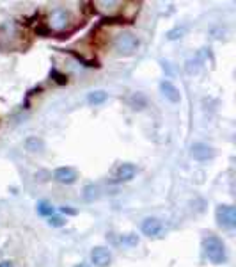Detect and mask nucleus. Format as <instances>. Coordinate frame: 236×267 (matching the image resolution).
Returning <instances> with one entry per match:
<instances>
[{"label": "nucleus", "mask_w": 236, "mask_h": 267, "mask_svg": "<svg viewBox=\"0 0 236 267\" xmlns=\"http://www.w3.org/2000/svg\"><path fill=\"white\" fill-rule=\"evenodd\" d=\"M203 249H204V255L208 258L210 262L217 264H226L227 260V253H226V246L220 239H218L217 235H208V237H204L203 240Z\"/></svg>", "instance_id": "f257e3e1"}, {"label": "nucleus", "mask_w": 236, "mask_h": 267, "mask_svg": "<svg viewBox=\"0 0 236 267\" xmlns=\"http://www.w3.org/2000/svg\"><path fill=\"white\" fill-rule=\"evenodd\" d=\"M217 223L226 230L236 228V208L233 205H218L217 207Z\"/></svg>", "instance_id": "f03ea898"}, {"label": "nucleus", "mask_w": 236, "mask_h": 267, "mask_svg": "<svg viewBox=\"0 0 236 267\" xmlns=\"http://www.w3.org/2000/svg\"><path fill=\"white\" fill-rule=\"evenodd\" d=\"M114 47L119 54H133L139 48V39L133 34H119L114 41Z\"/></svg>", "instance_id": "7ed1b4c3"}, {"label": "nucleus", "mask_w": 236, "mask_h": 267, "mask_svg": "<svg viewBox=\"0 0 236 267\" xmlns=\"http://www.w3.org/2000/svg\"><path fill=\"white\" fill-rule=\"evenodd\" d=\"M91 262L94 267H108L112 264V253L110 249L103 248V246H96L91 249Z\"/></svg>", "instance_id": "20e7f679"}, {"label": "nucleus", "mask_w": 236, "mask_h": 267, "mask_svg": "<svg viewBox=\"0 0 236 267\" xmlns=\"http://www.w3.org/2000/svg\"><path fill=\"white\" fill-rule=\"evenodd\" d=\"M190 155L195 160L204 162V160H211L215 157V150L210 145H206V143H194L192 148H190Z\"/></svg>", "instance_id": "39448f33"}, {"label": "nucleus", "mask_w": 236, "mask_h": 267, "mask_svg": "<svg viewBox=\"0 0 236 267\" xmlns=\"http://www.w3.org/2000/svg\"><path fill=\"white\" fill-rule=\"evenodd\" d=\"M77 178H79V173L70 166H62V168H57L53 171V180L62 183V185H71V183L77 182Z\"/></svg>", "instance_id": "423d86ee"}, {"label": "nucleus", "mask_w": 236, "mask_h": 267, "mask_svg": "<svg viewBox=\"0 0 236 267\" xmlns=\"http://www.w3.org/2000/svg\"><path fill=\"white\" fill-rule=\"evenodd\" d=\"M139 173L137 166L131 164V162H125L116 169V182H131Z\"/></svg>", "instance_id": "0eeeda50"}, {"label": "nucleus", "mask_w": 236, "mask_h": 267, "mask_svg": "<svg viewBox=\"0 0 236 267\" xmlns=\"http://www.w3.org/2000/svg\"><path fill=\"white\" fill-rule=\"evenodd\" d=\"M142 234L148 235V237H157V235L162 234L163 230V225L162 221L157 219V217H146V219L142 221Z\"/></svg>", "instance_id": "6e6552de"}, {"label": "nucleus", "mask_w": 236, "mask_h": 267, "mask_svg": "<svg viewBox=\"0 0 236 267\" xmlns=\"http://www.w3.org/2000/svg\"><path fill=\"white\" fill-rule=\"evenodd\" d=\"M160 91H162V94L165 96L169 102L172 103H178L181 102V93H180V89L176 88V86L172 84L171 80H163L162 84H160Z\"/></svg>", "instance_id": "1a4fd4ad"}, {"label": "nucleus", "mask_w": 236, "mask_h": 267, "mask_svg": "<svg viewBox=\"0 0 236 267\" xmlns=\"http://www.w3.org/2000/svg\"><path fill=\"white\" fill-rule=\"evenodd\" d=\"M68 20H70V14L66 13V9H55L52 13V27L55 30H60L68 25Z\"/></svg>", "instance_id": "9d476101"}, {"label": "nucleus", "mask_w": 236, "mask_h": 267, "mask_svg": "<svg viewBox=\"0 0 236 267\" xmlns=\"http://www.w3.org/2000/svg\"><path fill=\"white\" fill-rule=\"evenodd\" d=\"M24 146H25V150L30 151V153H41V151L45 150V141L37 136H30L24 141Z\"/></svg>", "instance_id": "9b49d317"}, {"label": "nucleus", "mask_w": 236, "mask_h": 267, "mask_svg": "<svg viewBox=\"0 0 236 267\" xmlns=\"http://www.w3.org/2000/svg\"><path fill=\"white\" fill-rule=\"evenodd\" d=\"M186 25H176V27H172L171 30H167L165 38L169 39V41H176V39H181L183 36L186 34Z\"/></svg>", "instance_id": "f8f14e48"}, {"label": "nucleus", "mask_w": 236, "mask_h": 267, "mask_svg": "<svg viewBox=\"0 0 236 267\" xmlns=\"http://www.w3.org/2000/svg\"><path fill=\"white\" fill-rule=\"evenodd\" d=\"M98 196H100V191H98V187L94 185V183H87V185L83 187L82 198H83V200H85L87 203H93Z\"/></svg>", "instance_id": "ddd939ff"}, {"label": "nucleus", "mask_w": 236, "mask_h": 267, "mask_svg": "<svg viewBox=\"0 0 236 267\" xmlns=\"http://www.w3.org/2000/svg\"><path fill=\"white\" fill-rule=\"evenodd\" d=\"M106 98H108V94L105 91H91L87 94V102L91 105H102V103L106 102Z\"/></svg>", "instance_id": "4468645a"}, {"label": "nucleus", "mask_w": 236, "mask_h": 267, "mask_svg": "<svg viewBox=\"0 0 236 267\" xmlns=\"http://www.w3.org/2000/svg\"><path fill=\"white\" fill-rule=\"evenodd\" d=\"M37 214L43 217H52L55 216V207L48 202H39L37 203Z\"/></svg>", "instance_id": "2eb2a0df"}, {"label": "nucleus", "mask_w": 236, "mask_h": 267, "mask_svg": "<svg viewBox=\"0 0 236 267\" xmlns=\"http://www.w3.org/2000/svg\"><path fill=\"white\" fill-rule=\"evenodd\" d=\"M119 242L123 244V246H126V248H135V246H139L140 239L137 234H125V235H121Z\"/></svg>", "instance_id": "dca6fc26"}, {"label": "nucleus", "mask_w": 236, "mask_h": 267, "mask_svg": "<svg viewBox=\"0 0 236 267\" xmlns=\"http://www.w3.org/2000/svg\"><path fill=\"white\" fill-rule=\"evenodd\" d=\"M130 105L133 109H142V107H146V98H144L142 94L140 93H137V94H133L130 98Z\"/></svg>", "instance_id": "f3484780"}, {"label": "nucleus", "mask_w": 236, "mask_h": 267, "mask_svg": "<svg viewBox=\"0 0 236 267\" xmlns=\"http://www.w3.org/2000/svg\"><path fill=\"white\" fill-rule=\"evenodd\" d=\"M48 225H50L52 228H60V226L66 225V219L60 216H52V217H48Z\"/></svg>", "instance_id": "a211bd4d"}, {"label": "nucleus", "mask_w": 236, "mask_h": 267, "mask_svg": "<svg viewBox=\"0 0 236 267\" xmlns=\"http://www.w3.org/2000/svg\"><path fill=\"white\" fill-rule=\"evenodd\" d=\"M60 212H62V214H66V216H77V210H75V208H71V207H68V205L60 207Z\"/></svg>", "instance_id": "6ab92c4d"}, {"label": "nucleus", "mask_w": 236, "mask_h": 267, "mask_svg": "<svg viewBox=\"0 0 236 267\" xmlns=\"http://www.w3.org/2000/svg\"><path fill=\"white\" fill-rule=\"evenodd\" d=\"M0 267H14L11 260H4V262H0Z\"/></svg>", "instance_id": "aec40b11"}, {"label": "nucleus", "mask_w": 236, "mask_h": 267, "mask_svg": "<svg viewBox=\"0 0 236 267\" xmlns=\"http://www.w3.org/2000/svg\"><path fill=\"white\" fill-rule=\"evenodd\" d=\"M75 267H91L89 264H85V262H80V264H77Z\"/></svg>", "instance_id": "412c9836"}]
</instances>
